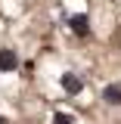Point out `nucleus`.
I'll return each mask as SVG.
<instances>
[{
    "mask_svg": "<svg viewBox=\"0 0 121 124\" xmlns=\"http://www.w3.org/2000/svg\"><path fill=\"white\" fill-rule=\"evenodd\" d=\"M103 96H106V102H112V106H121V87L118 84H109L106 90H103Z\"/></svg>",
    "mask_w": 121,
    "mask_h": 124,
    "instance_id": "2",
    "label": "nucleus"
},
{
    "mask_svg": "<svg viewBox=\"0 0 121 124\" xmlns=\"http://www.w3.org/2000/svg\"><path fill=\"white\" fill-rule=\"evenodd\" d=\"M56 124H72V118L68 115H56Z\"/></svg>",
    "mask_w": 121,
    "mask_h": 124,
    "instance_id": "5",
    "label": "nucleus"
},
{
    "mask_svg": "<svg viewBox=\"0 0 121 124\" xmlns=\"http://www.w3.org/2000/svg\"><path fill=\"white\" fill-rule=\"evenodd\" d=\"M62 87L68 93H81V78H75V75H62Z\"/></svg>",
    "mask_w": 121,
    "mask_h": 124,
    "instance_id": "4",
    "label": "nucleus"
},
{
    "mask_svg": "<svg viewBox=\"0 0 121 124\" xmlns=\"http://www.w3.org/2000/svg\"><path fill=\"white\" fill-rule=\"evenodd\" d=\"M68 25H72L75 34H87V16H72V19H68Z\"/></svg>",
    "mask_w": 121,
    "mask_h": 124,
    "instance_id": "3",
    "label": "nucleus"
},
{
    "mask_svg": "<svg viewBox=\"0 0 121 124\" xmlns=\"http://www.w3.org/2000/svg\"><path fill=\"white\" fill-rule=\"evenodd\" d=\"M16 65H19L16 53H13V50H3V53H0V71H13Z\"/></svg>",
    "mask_w": 121,
    "mask_h": 124,
    "instance_id": "1",
    "label": "nucleus"
}]
</instances>
